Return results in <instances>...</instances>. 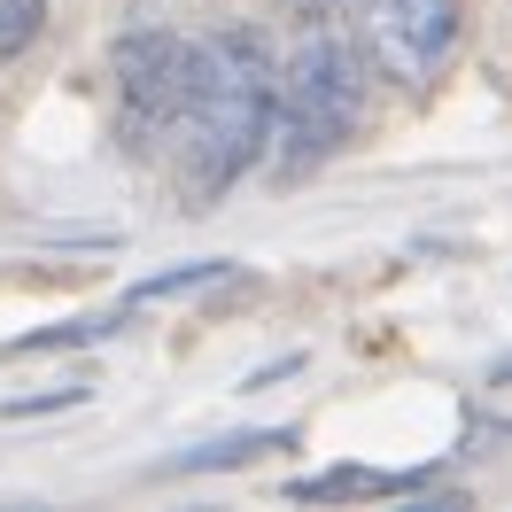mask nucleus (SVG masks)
Returning a JSON list of instances; mask_svg holds the SVG:
<instances>
[{
	"label": "nucleus",
	"mask_w": 512,
	"mask_h": 512,
	"mask_svg": "<svg viewBox=\"0 0 512 512\" xmlns=\"http://www.w3.org/2000/svg\"><path fill=\"white\" fill-rule=\"evenodd\" d=\"M256 450H288V435H233V443H210L194 450V458H171V474H218V466H241V458H256Z\"/></svg>",
	"instance_id": "0eeeda50"
},
{
	"label": "nucleus",
	"mask_w": 512,
	"mask_h": 512,
	"mask_svg": "<svg viewBox=\"0 0 512 512\" xmlns=\"http://www.w3.org/2000/svg\"><path fill=\"white\" fill-rule=\"evenodd\" d=\"M210 280H225V264H179V272H156V280H140L125 303L140 311V303H163V295H194V288H210Z\"/></svg>",
	"instance_id": "6e6552de"
},
{
	"label": "nucleus",
	"mask_w": 512,
	"mask_h": 512,
	"mask_svg": "<svg viewBox=\"0 0 512 512\" xmlns=\"http://www.w3.org/2000/svg\"><path fill=\"white\" fill-rule=\"evenodd\" d=\"M272 117H280V70L264 55V39L256 32L194 39V94H187L179 140H187V187L202 194V202L264 163Z\"/></svg>",
	"instance_id": "f257e3e1"
},
{
	"label": "nucleus",
	"mask_w": 512,
	"mask_h": 512,
	"mask_svg": "<svg viewBox=\"0 0 512 512\" xmlns=\"http://www.w3.org/2000/svg\"><path fill=\"white\" fill-rule=\"evenodd\" d=\"M365 117V70H357L350 39L303 16L295 24V47L280 63V117H272V140H280V163L303 171V163H326Z\"/></svg>",
	"instance_id": "f03ea898"
},
{
	"label": "nucleus",
	"mask_w": 512,
	"mask_h": 512,
	"mask_svg": "<svg viewBox=\"0 0 512 512\" xmlns=\"http://www.w3.org/2000/svg\"><path fill=\"white\" fill-rule=\"evenodd\" d=\"M350 24L373 70L396 78L404 94H419L443 78L450 47H458V0H350Z\"/></svg>",
	"instance_id": "20e7f679"
},
{
	"label": "nucleus",
	"mask_w": 512,
	"mask_h": 512,
	"mask_svg": "<svg viewBox=\"0 0 512 512\" xmlns=\"http://www.w3.org/2000/svg\"><path fill=\"white\" fill-rule=\"evenodd\" d=\"M427 474H373V466H334V474H303L288 481L295 505H342V497H419Z\"/></svg>",
	"instance_id": "39448f33"
},
{
	"label": "nucleus",
	"mask_w": 512,
	"mask_h": 512,
	"mask_svg": "<svg viewBox=\"0 0 512 512\" xmlns=\"http://www.w3.org/2000/svg\"><path fill=\"white\" fill-rule=\"evenodd\" d=\"M497 381H512V365H505V373H497Z\"/></svg>",
	"instance_id": "1a4fd4ad"
},
{
	"label": "nucleus",
	"mask_w": 512,
	"mask_h": 512,
	"mask_svg": "<svg viewBox=\"0 0 512 512\" xmlns=\"http://www.w3.org/2000/svg\"><path fill=\"white\" fill-rule=\"evenodd\" d=\"M39 32H47V0H0V63L32 55Z\"/></svg>",
	"instance_id": "423d86ee"
},
{
	"label": "nucleus",
	"mask_w": 512,
	"mask_h": 512,
	"mask_svg": "<svg viewBox=\"0 0 512 512\" xmlns=\"http://www.w3.org/2000/svg\"><path fill=\"white\" fill-rule=\"evenodd\" d=\"M117 132L125 148H163L187 125V94H194V39L179 32H125L117 39Z\"/></svg>",
	"instance_id": "7ed1b4c3"
}]
</instances>
